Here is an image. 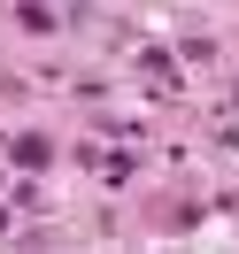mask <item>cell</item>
<instances>
[{"mask_svg":"<svg viewBox=\"0 0 239 254\" xmlns=\"http://www.w3.org/2000/svg\"><path fill=\"white\" fill-rule=\"evenodd\" d=\"M47 154H54V146L39 139V131H23V139H16V162H23V170H39V162H47Z\"/></svg>","mask_w":239,"mask_h":254,"instance_id":"6da1fadb","label":"cell"}]
</instances>
